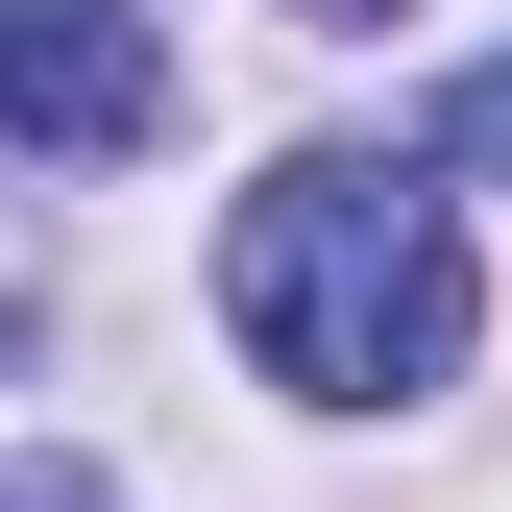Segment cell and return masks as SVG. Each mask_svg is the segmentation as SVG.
<instances>
[{
    "instance_id": "cell-1",
    "label": "cell",
    "mask_w": 512,
    "mask_h": 512,
    "mask_svg": "<svg viewBox=\"0 0 512 512\" xmlns=\"http://www.w3.org/2000/svg\"><path fill=\"white\" fill-rule=\"evenodd\" d=\"M220 317H244V366L317 415H415V391H464V342H488V269H464V196L391 147H293L269 196L220 220Z\"/></svg>"
},
{
    "instance_id": "cell-2",
    "label": "cell",
    "mask_w": 512,
    "mask_h": 512,
    "mask_svg": "<svg viewBox=\"0 0 512 512\" xmlns=\"http://www.w3.org/2000/svg\"><path fill=\"white\" fill-rule=\"evenodd\" d=\"M147 122H171L147 0H0V147L25 171H98V147H147Z\"/></svg>"
},
{
    "instance_id": "cell-3",
    "label": "cell",
    "mask_w": 512,
    "mask_h": 512,
    "mask_svg": "<svg viewBox=\"0 0 512 512\" xmlns=\"http://www.w3.org/2000/svg\"><path fill=\"white\" fill-rule=\"evenodd\" d=\"M439 171H512V49H488L464 98H439Z\"/></svg>"
},
{
    "instance_id": "cell-4",
    "label": "cell",
    "mask_w": 512,
    "mask_h": 512,
    "mask_svg": "<svg viewBox=\"0 0 512 512\" xmlns=\"http://www.w3.org/2000/svg\"><path fill=\"white\" fill-rule=\"evenodd\" d=\"M0 512H98V488H74V464H0Z\"/></svg>"
},
{
    "instance_id": "cell-5",
    "label": "cell",
    "mask_w": 512,
    "mask_h": 512,
    "mask_svg": "<svg viewBox=\"0 0 512 512\" xmlns=\"http://www.w3.org/2000/svg\"><path fill=\"white\" fill-rule=\"evenodd\" d=\"M317 25H366V0H317Z\"/></svg>"
},
{
    "instance_id": "cell-6",
    "label": "cell",
    "mask_w": 512,
    "mask_h": 512,
    "mask_svg": "<svg viewBox=\"0 0 512 512\" xmlns=\"http://www.w3.org/2000/svg\"><path fill=\"white\" fill-rule=\"evenodd\" d=\"M0 317H25V293H0Z\"/></svg>"
}]
</instances>
